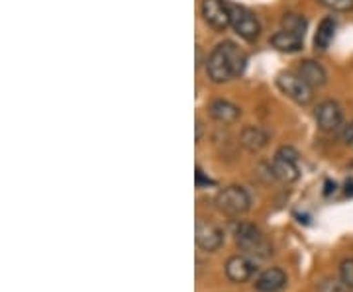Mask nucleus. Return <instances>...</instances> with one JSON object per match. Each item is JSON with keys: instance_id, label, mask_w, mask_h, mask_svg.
Here are the masks:
<instances>
[{"instance_id": "f257e3e1", "label": "nucleus", "mask_w": 353, "mask_h": 292, "mask_svg": "<svg viewBox=\"0 0 353 292\" xmlns=\"http://www.w3.org/2000/svg\"><path fill=\"white\" fill-rule=\"evenodd\" d=\"M245 65H248V55L240 45H236L234 41H222L210 51L206 59V75L212 83L222 85L240 76L245 71Z\"/></svg>"}, {"instance_id": "f03ea898", "label": "nucleus", "mask_w": 353, "mask_h": 292, "mask_svg": "<svg viewBox=\"0 0 353 292\" xmlns=\"http://www.w3.org/2000/svg\"><path fill=\"white\" fill-rule=\"evenodd\" d=\"M236 243L243 255H248L253 261H265L273 255V247L267 242L263 231L248 222H240L236 226Z\"/></svg>"}, {"instance_id": "7ed1b4c3", "label": "nucleus", "mask_w": 353, "mask_h": 292, "mask_svg": "<svg viewBox=\"0 0 353 292\" xmlns=\"http://www.w3.org/2000/svg\"><path fill=\"white\" fill-rule=\"evenodd\" d=\"M216 208L230 218H240L252 208V196L243 187L230 185L216 194Z\"/></svg>"}, {"instance_id": "20e7f679", "label": "nucleus", "mask_w": 353, "mask_h": 292, "mask_svg": "<svg viewBox=\"0 0 353 292\" xmlns=\"http://www.w3.org/2000/svg\"><path fill=\"white\" fill-rule=\"evenodd\" d=\"M275 83H277V89L281 90V94L287 96L294 104H299V106H308L314 98V89L299 73H290V71L279 73Z\"/></svg>"}, {"instance_id": "39448f33", "label": "nucleus", "mask_w": 353, "mask_h": 292, "mask_svg": "<svg viewBox=\"0 0 353 292\" xmlns=\"http://www.w3.org/2000/svg\"><path fill=\"white\" fill-rule=\"evenodd\" d=\"M230 14H232V24L230 28L240 36L243 41H257L261 36V22L255 14L241 6V4H232L230 2Z\"/></svg>"}, {"instance_id": "423d86ee", "label": "nucleus", "mask_w": 353, "mask_h": 292, "mask_svg": "<svg viewBox=\"0 0 353 292\" xmlns=\"http://www.w3.org/2000/svg\"><path fill=\"white\" fill-rule=\"evenodd\" d=\"M271 169H273V177L281 180V182H294L301 177V167H299V153L289 145L281 147L271 161Z\"/></svg>"}, {"instance_id": "0eeeda50", "label": "nucleus", "mask_w": 353, "mask_h": 292, "mask_svg": "<svg viewBox=\"0 0 353 292\" xmlns=\"http://www.w3.org/2000/svg\"><path fill=\"white\" fill-rule=\"evenodd\" d=\"M201 16L202 20L216 32H226L232 24L230 2L226 0H202Z\"/></svg>"}, {"instance_id": "6e6552de", "label": "nucleus", "mask_w": 353, "mask_h": 292, "mask_svg": "<svg viewBox=\"0 0 353 292\" xmlns=\"http://www.w3.org/2000/svg\"><path fill=\"white\" fill-rule=\"evenodd\" d=\"M194 240L196 245L206 253H214L222 247L224 243V231L218 228L216 224L208 222V220H196V228H194Z\"/></svg>"}, {"instance_id": "1a4fd4ad", "label": "nucleus", "mask_w": 353, "mask_h": 292, "mask_svg": "<svg viewBox=\"0 0 353 292\" xmlns=\"http://www.w3.org/2000/svg\"><path fill=\"white\" fill-rule=\"evenodd\" d=\"M316 126L324 134H334L338 132L343 124V112L341 106L336 101H324L316 106Z\"/></svg>"}, {"instance_id": "9d476101", "label": "nucleus", "mask_w": 353, "mask_h": 292, "mask_svg": "<svg viewBox=\"0 0 353 292\" xmlns=\"http://www.w3.org/2000/svg\"><path fill=\"white\" fill-rule=\"evenodd\" d=\"M255 273V261L248 255H232L226 261V277L232 282H248Z\"/></svg>"}, {"instance_id": "9b49d317", "label": "nucleus", "mask_w": 353, "mask_h": 292, "mask_svg": "<svg viewBox=\"0 0 353 292\" xmlns=\"http://www.w3.org/2000/svg\"><path fill=\"white\" fill-rule=\"evenodd\" d=\"M208 114L214 118L220 124H234L241 116V108L234 102L224 101V98H216L208 104Z\"/></svg>"}, {"instance_id": "f8f14e48", "label": "nucleus", "mask_w": 353, "mask_h": 292, "mask_svg": "<svg viewBox=\"0 0 353 292\" xmlns=\"http://www.w3.org/2000/svg\"><path fill=\"white\" fill-rule=\"evenodd\" d=\"M287 284V273L279 267L265 269L255 280V289L259 292H279Z\"/></svg>"}, {"instance_id": "ddd939ff", "label": "nucleus", "mask_w": 353, "mask_h": 292, "mask_svg": "<svg viewBox=\"0 0 353 292\" xmlns=\"http://www.w3.org/2000/svg\"><path fill=\"white\" fill-rule=\"evenodd\" d=\"M296 73L303 76L304 81L312 87V89H320L328 83V73L322 65L314 61V59H306L299 65Z\"/></svg>"}, {"instance_id": "4468645a", "label": "nucleus", "mask_w": 353, "mask_h": 292, "mask_svg": "<svg viewBox=\"0 0 353 292\" xmlns=\"http://www.w3.org/2000/svg\"><path fill=\"white\" fill-rule=\"evenodd\" d=\"M240 143L250 153H259L261 149L267 147V143H269V134L265 132L263 127L248 126L241 129Z\"/></svg>"}, {"instance_id": "2eb2a0df", "label": "nucleus", "mask_w": 353, "mask_h": 292, "mask_svg": "<svg viewBox=\"0 0 353 292\" xmlns=\"http://www.w3.org/2000/svg\"><path fill=\"white\" fill-rule=\"evenodd\" d=\"M303 41L304 38L301 36H294L287 30H279L277 34L271 36V45L277 51H283V53H296V51L303 50Z\"/></svg>"}, {"instance_id": "dca6fc26", "label": "nucleus", "mask_w": 353, "mask_h": 292, "mask_svg": "<svg viewBox=\"0 0 353 292\" xmlns=\"http://www.w3.org/2000/svg\"><path fill=\"white\" fill-rule=\"evenodd\" d=\"M336 20L328 16V18H324L320 24H318V30H316L314 34V48L318 51H326L330 48V43L334 41V36H336Z\"/></svg>"}, {"instance_id": "f3484780", "label": "nucleus", "mask_w": 353, "mask_h": 292, "mask_svg": "<svg viewBox=\"0 0 353 292\" xmlns=\"http://www.w3.org/2000/svg\"><path fill=\"white\" fill-rule=\"evenodd\" d=\"M306 28H308V22H306L303 14L289 12L285 14L283 20H281V30H287V32L294 34V36H301V38H304Z\"/></svg>"}, {"instance_id": "a211bd4d", "label": "nucleus", "mask_w": 353, "mask_h": 292, "mask_svg": "<svg viewBox=\"0 0 353 292\" xmlns=\"http://www.w3.org/2000/svg\"><path fill=\"white\" fill-rule=\"evenodd\" d=\"M318 2L332 12H352L353 10V0H318Z\"/></svg>"}, {"instance_id": "6ab92c4d", "label": "nucleus", "mask_w": 353, "mask_h": 292, "mask_svg": "<svg viewBox=\"0 0 353 292\" xmlns=\"http://www.w3.org/2000/svg\"><path fill=\"white\" fill-rule=\"evenodd\" d=\"M340 280L343 282V286H347V289H352L353 291V257L341 261Z\"/></svg>"}, {"instance_id": "aec40b11", "label": "nucleus", "mask_w": 353, "mask_h": 292, "mask_svg": "<svg viewBox=\"0 0 353 292\" xmlns=\"http://www.w3.org/2000/svg\"><path fill=\"white\" fill-rule=\"evenodd\" d=\"M341 141L345 145H353V122L343 126V129H341Z\"/></svg>"}, {"instance_id": "412c9836", "label": "nucleus", "mask_w": 353, "mask_h": 292, "mask_svg": "<svg viewBox=\"0 0 353 292\" xmlns=\"http://www.w3.org/2000/svg\"><path fill=\"white\" fill-rule=\"evenodd\" d=\"M210 182H212V180H210V178H204V175H202V169L199 167V169H196V187L201 189L202 185H210Z\"/></svg>"}]
</instances>
